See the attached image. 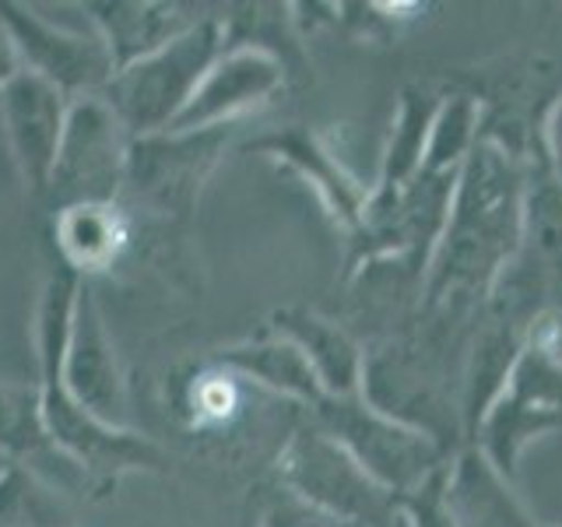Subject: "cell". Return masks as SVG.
Here are the masks:
<instances>
[{
  "mask_svg": "<svg viewBox=\"0 0 562 527\" xmlns=\"http://www.w3.org/2000/svg\"><path fill=\"white\" fill-rule=\"evenodd\" d=\"M524 169L496 141L479 134L461 166L453 204L429 257L426 310L496 289L503 268L524 243Z\"/></svg>",
  "mask_w": 562,
  "mask_h": 527,
  "instance_id": "1",
  "label": "cell"
},
{
  "mask_svg": "<svg viewBox=\"0 0 562 527\" xmlns=\"http://www.w3.org/2000/svg\"><path fill=\"white\" fill-rule=\"evenodd\" d=\"M225 49V22L222 14H204L190 25L180 40H172L151 57L116 70L105 85L102 99L113 105L131 137H145L169 131L183 113L190 96L198 92L201 78L211 70Z\"/></svg>",
  "mask_w": 562,
  "mask_h": 527,
  "instance_id": "2",
  "label": "cell"
},
{
  "mask_svg": "<svg viewBox=\"0 0 562 527\" xmlns=\"http://www.w3.org/2000/svg\"><path fill=\"white\" fill-rule=\"evenodd\" d=\"M236 127L215 131H158L131 141L120 208H140L155 218L187 222L201 193L233 145Z\"/></svg>",
  "mask_w": 562,
  "mask_h": 527,
  "instance_id": "3",
  "label": "cell"
},
{
  "mask_svg": "<svg viewBox=\"0 0 562 527\" xmlns=\"http://www.w3.org/2000/svg\"><path fill=\"white\" fill-rule=\"evenodd\" d=\"M313 426L341 444L356 464L394 496H408L443 464V447L429 433L376 412L373 404L356 397H324L313 408Z\"/></svg>",
  "mask_w": 562,
  "mask_h": 527,
  "instance_id": "4",
  "label": "cell"
},
{
  "mask_svg": "<svg viewBox=\"0 0 562 527\" xmlns=\"http://www.w3.org/2000/svg\"><path fill=\"white\" fill-rule=\"evenodd\" d=\"M278 485L348 527H383L397 514L394 492L369 479L356 457L316 426L295 429L281 447Z\"/></svg>",
  "mask_w": 562,
  "mask_h": 527,
  "instance_id": "5",
  "label": "cell"
},
{
  "mask_svg": "<svg viewBox=\"0 0 562 527\" xmlns=\"http://www.w3.org/2000/svg\"><path fill=\"white\" fill-rule=\"evenodd\" d=\"M131 131L123 127L113 105L102 96L70 99L67 127L60 137L57 162L49 172L46 201L67 204H120L127 176Z\"/></svg>",
  "mask_w": 562,
  "mask_h": 527,
  "instance_id": "6",
  "label": "cell"
},
{
  "mask_svg": "<svg viewBox=\"0 0 562 527\" xmlns=\"http://www.w3.org/2000/svg\"><path fill=\"white\" fill-rule=\"evenodd\" d=\"M549 429H562V366L535 345H524L514 373L474 439L482 444L479 450L488 457V464L509 482L524 447Z\"/></svg>",
  "mask_w": 562,
  "mask_h": 527,
  "instance_id": "7",
  "label": "cell"
},
{
  "mask_svg": "<svg viewBox=\"0 0 562 527\" xmlns=\"http://www.w3.org/2000/svg\"><path fill=\"white\" fill-rule=\"evenodd\" d=\"M0 18L11 32L22 70L57 85L67 99L102 96L113 78V60L92 29H67L18 0H0Z\"/></svg>",
  "mask_w": 562,
  "mask_h": 527,
  "instance_id": "8",
  "label": "cell"
},
{
  "mask_svg": "<svg viewBox=\"0 0 562 527\" xmlns=\"http://www.w3.org/2000/svg\"><path fill=\"white\" fill-rule=\"evenodd\" d=\"M67 110L70 99L60 88L29 75V70H18L0 88V134H4L11 162L32 198H46L49 172L67 127Z\"/></svg>",
  "mask_w": 562,
  "mask_h": 527,
  "instance_id": "9",
  "label": "cell"
},
{
  "mask_svg": "<svg viewBox=\"0 0 562 527\" xmlns=\"http://www.w3.org/2000/svg\"><path fill=\"white\" fill-rule=\"evenodd\" d=\"M285 81L289 70L274 53L257 46H225L169 131L236 127L243 116L268 105Z\"/></svg>",
  "mask_w": 562,
  "mask_h": 527,
  "instance_id": "10",
  "label": "cell"
},
{
  "mask_svg": "<svg viewBox=\"0 0 562 527\" xmlns=\"http://www.w3.org/2000/svg\"><path fill=\"white\" fill-rule=\"evenodd\" d=\"M78 8L110 53L113 75L180 40L204 18L187 4H166V0H88Z\"/></svg>",
  "mask_w": 562,
  "mask_h": 527,
  "instance_id": "11",
  "label": "cell"
},
{
  "mask_svg": "<svg viewBox=\"0 0 562 527\" xmlns=\"http://www.w3.org/2000/svg\"><path fill=\"white\" fill-rule=\"evenodd\" d=\"M250 148L274 158L281 166H289L295 176H303L316 190V198L324 201V208L330 211V218L341 228H348V236L362 225L369 190L341 166V158L334 155L327 137H321L310 127H285L257 137Z\"/></svg>",
  "mask_w": 562,
  "mask_h": 527,
  "instance_id": "12",
  "label": "cell"
},
{
  "mask_svg": "<svg viewBox=\"0 0 562 527\" xmlns=\"http://www.w3.org/2000/svg\"><path fill=\"white\" fill-rule=\"evenodd\" d=\"M268 327L303 351L327 397H356L359 394L366 351L341 324H334L327 316L303 310V306H285V310L271 313Z\"/></svg>",
  "mask_w": 562,
  "mask_h": 527,
  "instance_id": "13",
  "label": "cell"
},
{
  "mask_svg": "<svg viewBox=\"0 0 562 527\" xmlns=\"http://www.w3.org/2000/svg\"><path fill=\"white\" fill-rule=\"evenodd\" d=\"M439 105H443V99H439L432 88L408 85L401 92L397 120H394V131L380 162V180L376 187H369L366 215H380V211L394 208L401 193L415 183V176L426 166V148H429V134H432Z\"/></svg>",
  "mask_w": 562,
  "mask_h": 527,
  "instance_id": "14",
  "label": "cell"
},
{
  "mask_svg": "<svg viewBox=\"0 0 562 527\" xmlns=\"http://www.w3.org/2000/svg\"><path fill=\"white\" fill-rule=\"evenodd\" d=\"M0 457L11 464L32 468L57 489H64L67 482L85 485L78 468L67 464L57 453V447H53L35 380L32 383L0 380Z\"/></svg>",
  "mask_w": 562,
  "mask_h": 527,
  "instance_id": "15",
  "label": "cell"
},
{
  "mask_svg": "<svg viewBox=\"0 0 562 527\" xmlns=\"http://www.w3.org/2000/svg\"><path fill=\"white\" fill-rule=\"evenodd\" d=\"M211 362L225 366L228 373H236L239 380L254 386H263V391H271L278 397L306 404V408H316V404L327 397L303 351L289 338L274 334L271 327L268 334H260V338H246L228 348H218L215 356H211Z\"/></svg>",
  "mask_w": 562,
  "mask_h": 527,
  "instance_id": "16",
  "label": "cell"
},
{
  "mask_svg": "<svg viewBox=\"0 0 562 527\" xmlns=\"http://www.w3.org/2000/svg\"><path fill=\"white\" fill-rule=\"evenodd\" d=\"M53 243L60 268L88 281L110 271L131 243L127 211L120 204H67L53 215Z\"/></svg>",
  "mask_w": 562,
  "mask_h": 527,
  "instance_id": "17",
  "label": "cell"
},
{
  "mask_svg": "<svg viewBox=\"0 0 562 527\" xmlns=\"http://www.w3.org/2000/svg\"><path fill=\"white\" fill-rule=\"evenodd\" d=\"M447 509L453 527H535L479 447L464 450L447 471Z\"/></svg>",
  "mask_w": 562,
  "mask_h": 527,
  "instance_id": "18",
  "label": "cell"
},
{
  "mask_svg": "<svg viewBox=\"0 0 562 527\" xmlns=\"http://www.w3.org/2000/svg\"><path fill=\"white\" fill-rule=\"evenodd\" d=\"M0 527H75L60 489L22 464L0 468Z\"/></svg>",
  "mask_w": 562,
  "mask_h": 527,
  "instance_id": "19",
  "label": "cell"
},
{
  "mask_svg": "<svg viewBox=\"0 0 562 527\" xmlns=\"http://www.w3.org/2000/svg\"><path fill=\"white\" fill-rule=\"evenodd\" d=\"M239 383L243 380L218 362H204L201 369H193L190 380L183 383V408H180L187 426L198 433L225 429L243 408Z\"/></svg>",
  "mask_w": 562,
  "mask_h": 527,
  "instance_id": "20",
  "label": "cell"
},
{
  "mask_svg": "<svg viewBox=\"0 0 562 527\" xmlns=\"http://www.w3.org/2000/svg\"><path fill=\"white\" fill-rule=\"evenodd\" d=\"M257 527H348V524L324 514V509H316L306 500H299L285 485H278L268 492V500H263Z\"/></svg>",
  "mask_w": 562,
  "mask_h": 527,
  "instance_id": "21",
  "label": "cell"
},
{
  "mask_svg": "<svg viewBox=\"0 0 562 527\" xmlns=\"http://www.w3.org/2000/svg\"><path fill=\"white\" fill-rule=\"evenodd\" d=\"M527 345H535L538 351H544L552 362L562 366V303L549 306L535 316L531 330H527Z\"/></svg>",
  "mask_w": 562,
  "mask_h": 527,
  "instance_id": "22",
  "label": "cell"
},
{
  "mask_svg": "<svg viewBox=\"0 0 562 527\" xmlns=\"http://www.w3.org/2000/svg\"><path fill=\"white\" fill-rule=\"evenodd\" d=\"M18 70H22V60H18V49L11 43V32L4 25V18H0V88H4Z\"/></svg>",
  "mask_w": 562,
  "mask_h": 527,
  "instance_id": "23",
  "label": "cell"
},
{
  "mask_svg": "<svg viewBox=\"0 0 562 527\" xmlns=\"http://www.w3.org/2000/svg\"><path fill=\"white\" fill-rule=\"evenodd\" d=\"M549 141H552V162H555V176L562 180V102L555 105V113H552Z\"/></svg>",
  "mask_w": 562,
  "mask_h": 527,
  "instance_id": "24",
  "label": "cell"
},
{
  "mask_svg": "<svg viewBox=\"0 0 562 527\" xmlns=\"http://www.w3.org/2000/svg\"><path fill=\"white\" fill-rule=\"evenodd\" d=\"M4 464H11V461H4V457H0V468H4Z\"/></svg>",
  "mask_w": 562,
  "mask_h": 527,
  "instance_id": "25",
  "label": "cell"
}]
</instances>
